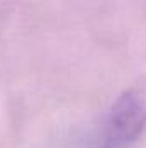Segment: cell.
I'll return each instance as SVG.
<instances>
[{
	"instance_id": "1",
	"label": "cell",
	"mask_w": 146,
	"mask_h": 148,
	"mask_svg": "<svg viewBox=\"0 0 146 148\" xmlns=\"http://www.w3.org/2000/svg\"><path fill=\"white\" fill-rule=\"evenodd\" d=\"M146 127V100L138 91H124L112 105L105 127L107 148L134 143Z\"/></svg>"
}]
</instances>
